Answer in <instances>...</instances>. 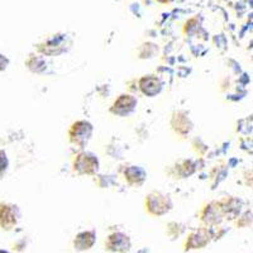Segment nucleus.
<instances>
[{"label": "nucleus", "mask_w": 253, "mask_h": 253, "mask_svg": "<svg viewBox=\"0 0 253 253\" xmlns=\"http://www.w3.org/2000/svg\"><path fill=\"white\" fill-rule=\"evenodd\" d=\"M215 238V234L213 232V227H205L202 225L198 229L191 230L182 243V251L190 252V251L203 250L207 246L211 243V241Z\"/></svg>", "instance_id": "nucleus-1"}, {"label": "nucleus", "mask_w": 253, "mask_h": 253, "mask_svg": "<svg viewBox=\"0 0 253 253\" xmlns=\"http://www.w3.org/2000/svg\"><path fill=\"white\" fill-rule=\"evenodd\" d=\"M144 208L151 216H164L172 210L173 203L170 195L161 191H152L146 196Z\"/></svg>", "instance_id": "nucleus-2"}, {"label": "nucleus", "mask_w": 253, "mask_h": 253, "mask_svg": "<svg viewBox=\"0 0 253 253\" xmlns=\"http://www.w3.org/2000/svg\"><path fill=\"white\" fill-rule=\"evenodd\" d=\"M94 126L87 121H76L70 126L67 130V137H69L70 143L79 148H85L91 139Z\"/></svg>", "instance_id": "nucleus-3"}, {"label": "nucleus", "mask_w": 253, "mask_h": 253, "mask_svg": "<svg viewBox=\"0 0 253 253\" xmlns=\"http://www.w3.org/2000/svg\"><path fill=\"white\" fill-rule=\"evenodd\" d=\"M72 170L78 175H95L99 170L98 157L89 151H81L72 158Z\"/></svg>", "instance_id": "nucleus-4"}, {"label": "nucleus", "mask_w": 253, "mask_h": 253, "mask_svg": "<svg viewBox=\"0 0 253 253\" xmlns=\"http://www.w3.org/2000/svg\"><path fill=\"white\" fill-rule=\"evenodd\" d=\"M199 218L202 224L205 227H218L221 221L225 219L224 208L220 202H211L208 203L200 210Z\"/></svg>", "instance_id": "nucleus-5"}, {"label": "nucleus", "mask_w": 253, "mask_h": 253, "mask_svg": "<svg viewBox=\"0 0 253 253\" xmlns=\"http://www.w3.org/2000/svg\"><path fill=\"white\" fill-rule=\"evenodd\" d=\"M20 209L13 203L0 202V229L9 232L14 229L20 220Z\"/></svg>", "instance_id": "nucleus-6"}, {"label": "nucleus", "mask_w": 253, "mask_h": 253, "mask_svg": "<svg viewBox=\"0 0 253 253\" xmlns=\"http://www.w3.org/2000/svg\"><path fill=\"white\" fill-rule=\"evenodd\" d=\"M104 247L110 253H128L132 248V239L123 232H113L104 241Z\"/></svg>", "instance_id": "nucleus-7"}, {"label": "nucleus", "mask_w": 253, "mask_h": 253, "mask_svg": "<svg viewBox=\"0 0 253 253\" xmlns=\"http://www.w3.org/2000/svg\"><path fill=\"white\" fill-rule=\"evenodd\" d=\"M137 105L138 100L135 96L130 94H122L110 107V113L117 117H128L137 109Z\"/></svg>", "instance_id": "nucleus-8"}, {"label": "nucleus", "mask_w": 253, "mask_h": 253, "mask_svg": "<svg viewBox=\"0 0 253 253\" xmlns=\"http://www.w3.org/2000/svg\"><path fill=\"white\" fill-rule=\"evenodd\" d=\"M96 243V232L94 229L83 230L76 234L72 239V247L76 252H86L90 251Z\"/></svg>", "instance_id": "nucleus-9"}, {"label": "nucleus", "mask_w": 253, "mask_h": 253, "mask_svg": "<svg viewBox=\"0 0 253 253\" xmlns=\"http://www.w3.org/2000/svg\"><path fill=\"white\" fill-rule=\"evenodd\" d=\"M139 90L142 91V94L153 98L156 95H158L162 91V87H164V83L161 81V79H158L155 75H147L139 80L138 83Z\"/></svg>", "instance_id": "nucleus-10"}, {"label": "nucleus", "mask_w": 253, "mask_h": 253, "mask_svg": "<svg viewBox=\"0 0 253 253\" xmlns=\"http://www.w3.org/2000/svg\"><path fill=\"white\" fill-rule=\"evenodd\" d=\"M123 176L126 178V181L130 186H142L144 184L147 178V172L143 167L135 166V165H130L126 166L123 171Z\"/></svg>", "instance_id": "nucleus-11"}, {"label": "nucleus", "mask_w": 253, "mask_h": 253, "mask_svg": "<svg viewBox=\"0 0 253 253\" xmlns=\"http://www.w3.org/2000/svg\"><path fill=\"white\" fill-rule=\"evenodd\" d=\"M171 126L180 135H186L193 129V122L185 112H175L171 119Z\"/></svg>", "instance_id": "nucleus-12"}, {"label": "nucleus", "mask_w": 253, "mask_h": 253, "mask_svg": "<svg viewBox=\"0 0 253 253\" xmlns=\"http://www.w3.org/2000/svg\"><path fill=\"white\" fill-rule=\"evenodd\" d=\"M251 223H252V214L246 213L245 215L241 216V218L234 219V224L237 228H247L251 227Z\"/></svg>", "instance_id": "nucleus-13"}, {"label": "nucleus", "mask_w": 253, "mask_h": 253, "mask_svg": "<svg viewBox=\"0 0 253 253\" xmlns=\"http://www.w3.org/2000/svg\"><path fill=\"white\" fill-rule=\"evenodd\" d=\"M9 167V160L6 157V153L4 151H0V178L5 175Z\"/></svg>", "instance_id": "nucleus-14"}, {"label": "nucleus", "mask_w": 253, "mask_h": 253, "mask_svg": "<svg viewBox=\"0 0 253 253\" xmlns=\"http://www.w3.org/2000/svg\"><path fill=\"white\" fill-rule=\"evenodd\" d=\"M8 65H9L8 58H6L4 55H1V53H0V71L5 70L6 67H8Z\"/></svg>", "instance_id": "nucleus-15"}, {"label": "nucleus", "mask_w": 253, "mask_h": 253, "mask_svg": "<svg viewBox=\"0 0 253 253\" xmlns=\"http://www.w3.org/2000/svg\"><path fill=\"white\" fill-rule=\"evenodd\" d=\"M157 1H158V3H170V1H171V0H157Z\"/></svg>", "instance_id": "nucleus-16"}, {"label": "nucleus", "mask_w": 253, "mask_h": 253, "mask_svg": "<svg viewBox=\"0 0 253 253\" xmlns=\"http://www.w3.org/2000/svg\"><path fill=\"white\" fill-rule=\"evenodd\" d=\"M0 253H10L9 251H5V250H0Z\"/></svg>", "instance_id": "nucleus-17"}]
</instances>
